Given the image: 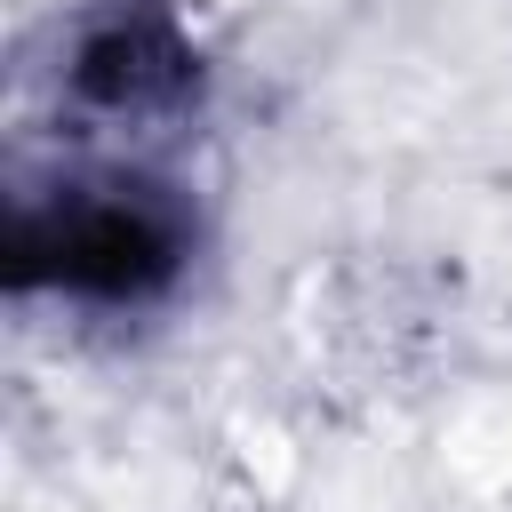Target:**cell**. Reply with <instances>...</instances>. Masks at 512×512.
Wrapping results in <instances>:
<instances>
[{
  "mask_svg": "<svg viewBox=\"0 0 512 512\" xmlns=\"http://www.w3.org/2000/svg\"><path fill=\"white\" fill-rule=\"evenodd\" d=\"M208 256L192 184L152 160H80L40 184H16L0 280L16 304H64L80 320H152L168 312Z\"/></svg>",
  "mask_w": 512,
  "mask_h": 512,
  "instance_id": "6da1fadb",
  "label": "cell"
},
{
  "mask_svg": "<svg viewBox=\"0 0 512 512\" xmlns=\"http://www.w3.org/2000/svg\"><path fill=\"white\" fill-rule=\"evenodd\" d=\"M56 96L112 136H160L208 104V48L176 0H80L56 32Z\"/></svg>",
  "mask_w": 512,
  "mask_h": 512,
  "instance_id": "7a4b0ae2",
  "label": "cell"
}]
</instances>
